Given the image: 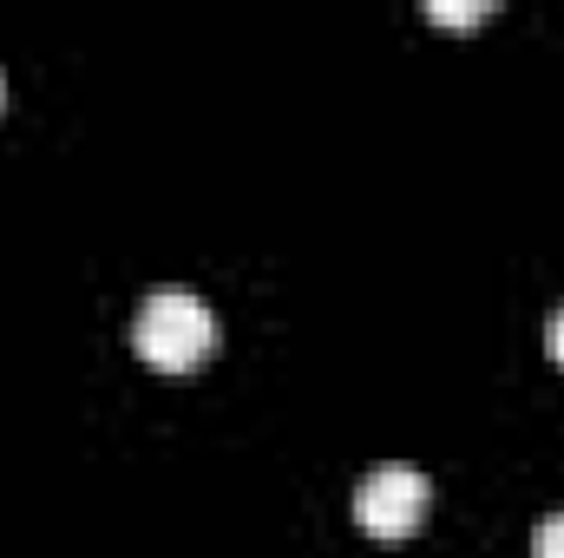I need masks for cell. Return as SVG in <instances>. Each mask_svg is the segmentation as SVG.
Wrapping results in <instances>:
<instances>
[{"label": "cell", "mask_w": 564, "mask_h": 558, "mask_svg": "<svg viewBox=\"0 0 564 558\" xmlns=\"http://www.w3.org/2000/svg\"><path fill=\"white\" fill-rule=\"evenodd\" d=\"M426 506H433L426 473L408 466V460H388V466H375V473L361 480V493H355V526H361L368 539L401 546V539H414L426 526Z\"/></svg>", "instance_id": "7a4b0ae2"}, {"label": "cell", "mask_w": 564, "mask_h": 558, "mask_svg": "<svg viewBox=\"0 0 564 558\" xmlns=\"http://www.w3.org/2000/svg\"><path fill=\"white\" fill-rule=\"evenodd\" d=\"M132 348H139V362L164 368V375H191L217 348V315L191 289H151L132 315Z\"/></svg>", "instance_id": "6da1fadb"}, {"label": "cell", "mask_w": 564, "mask_h": 558, "mask_svg": "<svg viewBox=\"0 0 564 558\" xmlns=\"http://www.w3.org/2000/svg\"><path fill=\"white\" fill-rule=\"evenodd\" d=\"M552 355H558V368H564V309H558V322H552Z\"/></svg>", "instance_id": "5b68a950"}, {"label": "cell", "mask_w": 564, "mask_h": 558, "mask_svg": "<svg viewBox=\"0 0 564 558\" xmlns=\"http://www.w3.org/2000/svg\"><path fill=\"white\" fill-rule=\"evenodd\" d=\"M0 99H7V86H0Z\"/></svg>", "instance_id": "8992f818"}, {"label": "cell", "mask_w": 564, "mask_h": 558, "mask_svg": "<svg viewBox=\"0 0 564 558\" xmlns=\"http://www.w3.org/2000/svg\"><path fill=\"white\" fill-rule=\"evenodd\" d=\"M532 558H564V513H545L532 526Z\"/></svg>", "instance_id": "3957f363"}, {"label": "cell", "mask_w": 564, "mask_h": 558, "mask_svg": "<svg viewBox=\"0 0 564 558\" xmlns=\"http://www.w3.org/2000/svg\"><path fill=\"white\" fill-rule=\"evenodd\" d=\"M492 7H453V0H426V20L433 26H479Z\"/></svg>", "instance_id": "277c9868"}]
</instances>
